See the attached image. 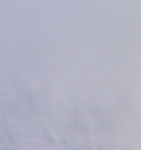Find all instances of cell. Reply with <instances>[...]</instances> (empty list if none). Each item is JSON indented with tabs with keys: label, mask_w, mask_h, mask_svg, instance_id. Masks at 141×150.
<instances>
[{
	"label": "cell",
	"mask_w": 141,
	"mask_h": 150,
	"mask_svg": "<svg viewBox=\"0 0 141 150\" xmlns=\"http://www.w3.org/2000/svg\"><path fill=\"white\" fill-rule=\"evenodd\" d=\"M0 150H19V149H16L14 146H6V145H4V146H0Z\"/></svg>",
	"instance_id": "6da1fadb"
}]
</instances>
